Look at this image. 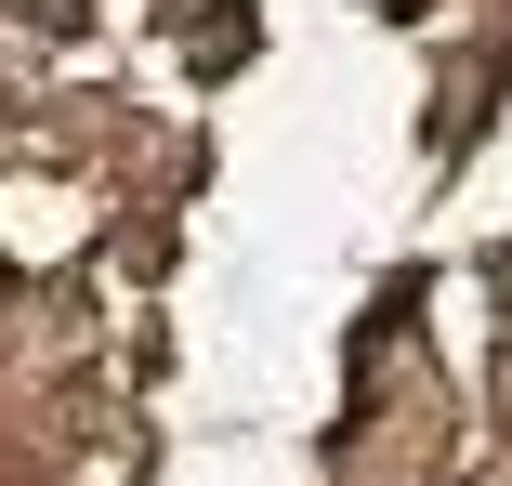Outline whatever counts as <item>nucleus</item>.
<instances>
[{"label": "nucleus", "instance_id": "f257e3e1", "mask_svg": "<svg viewBox=\"0 0 512 486\" xmlns=\"http://www.w3.org/2000/svg\"><path fill=\"white\" fill-rule=\"evenodd\" d=\"M0 289H14V263H0Z\"/></svg>", "mask_w": 512, "mask_h": 486}]
</instances>
